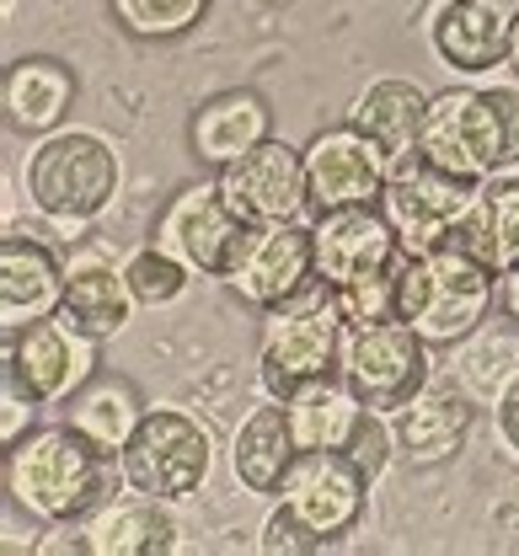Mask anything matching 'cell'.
<instances>
[{"label":"cell","instance_id":"obj_19","mask_svg":"<svg viewBox=\"0 0 519 556\" xmlns=\"http://www.w3.org/2000/svg\"><path fill=\"white\" fill-rule=\"evenodd\" d=\"M177 503H161L129 486V497H107L86 519V552L91 556H166L182 552V525L172 514Z\"/></svg>","mask_w":519,"mask_h":556},{"label":"cell","instance_id":"obj_35","mask_svg":"<svg viewBox=\"0 0 519 556\" xmlns=\"http://www.w3.org/2000/svg\"><path fill=\"white\" fill-rule=\"evenodd\" d=\"M498 300H504L509 321H519V268H515V274H504V289H498Z\"/></svg>","mask_w":519,"mask_h":556},{"label":"cell","instance_id":"obj_29","mask_svg":"<svg viewBox=\"0 0 519 556\" xmlns=\"http://www.w3.org/2000/svg\"><path fill=\"white\" fill-rule=\"evenodd\" d=\"M124 278H129V294H135V305L140 311H155V305H172V300H182V289H188V278L193 268L182 263V257H172L166 247H135L129 257H124Z\"/></svg>","mask_w":519,"mask_h":556},{"label":"cell","instance_id":"obj_20","mask_svg":"<svg viewBox=\"0 0 519 556\" xmlns=\"http://www.w3.org/2000/svg\"><path fill=\"white\" fill-rule=\"evenodd\" d=\"M135 294H129V278L124 263H107L102 252H75L71 268H65V294H60V316L71 321L75 332L107 343L124 332V321L135 316Z\"/></svg>","mask_w":519,"mask_h":556},{"label":"cell","instance_id":"obj_3","mask_svg":"<svg viewBox=\"0 0 519 556\" xmlns=\"http://www.w3.org/2000/svg\"><path fill=\"white\" fill-rule=\"evenodd\" d=\"M418 155L460 182H493L519 166V86H450L429 97Z\"/></svg>","mask_w":519,"mask_h":556},{"label":"cell","instance_id":"obj_22","mask_svg":"<svg viewBox=\"0 0 519 556\" xmlns=\"http://www.w3.org/2000/svg\"><path fill=\"white\" fill-rule=\"evenodd\" d=\"M295 460H300V444L290 433L284 402L268 396L263 407H252L241 417V428L230 439V471H236V482L246 486L252 497H279V486H284Z\"/></svg>","mask_w":519,"mask_h":556},{"label":"cell","instance_id":"obj_24","mask_svg":"<svg viewBox=\"0 0 519 556\" xmlns=\"http://www.w3.org/2000/svg\"><path fill=\"white\" fill-rule=\"evenodd\" d=\"M445 247L477 257L493 274H515L519 268V182H482V193L471 199V208L455 219V230L445 236Z\"/></svg>","mask_w":519,"mask_h":556},{"label":"cell","instance_id":"obj_27","mask_svg":"<svg viewBox=\"0 0 519 556\" xmlns=\"http://www.w3.org/2000/svg\"><path fill=\"white\" fill-rule=\"evenodd\" d=\"M140 417H145V407H140L135 386H124V380H102V375H91L71 402H65V422L80 428V433H86L97 450H107V455H118V450L135 439Z\"/></svg>","mask_w":519,"mask_h":556},{"label":"cell","instance_id":"obj_30","mask_svg":"<svg viewBox=\"0 0 519 556\" xmlns=\"http://www.w3.org/2000/svg\"><path fill=\"white\" fill-rule=\"evenodd\" d=\"M113 22L135 38H182L210 16V0H107Z\"/></svg>","mask_w":519,"mask_h":556},{"label":"cell","instance_id":"obj_5","mask_svg":"<svg viewBox=\"0 0 519 556\" xmlns=\"http://www.w3.org/2000/svg\"><path fill=\"white\" fill-rule=\"evenodd\" d=\"M349 321L338 311V289L327 278H311L284 305L263 311V343H257V375L268 396H290L316 375H338Z\"/></svg>","mask_w":519,"mask_h":556},{"label":"cell","instance_id":"obj_11","mask_svg":"<svg viewBox=\"0 0 519 556\" xmlns=\"http://www.w3.org/2000/svg\"><path fill=\"white\" fill-rule=\"evenodd\" d=\"M0 369L16 375L43 407H65L75 391L97 375V338L75 332L71 321L54 311V316H38V321L5 332Z\"/></svg>","mask_w":519,"mask_h":556},{"label":"cell","instance_id":"obj_36","mask_svg":"<svg viewBox=\"0 0 519 556\" xmlns=\"http://www.w3.org/2000/svg\"><path fill=\"white\" fill-rule=\"evenodd\" d=\"M509 70L519 75V27H515V43H509Z\"/></svg>","mask_w":519,"mask_h":556},{"label":"cell","instance_id":"obj_12","mask_svg":"<svg viewBox=\"0 0 519 556\" xmlns=\"http://www.w3.org/2000/svg\"><path fill=\"white\" fill-rule=\"evenodd\" d=\"M220 193L246 225H290L311 214V193H305V150L290 139H263L252 155L220 166Z\"/></svg>","mask_w":519,"mask_h":556},{"label":"cell","instance_id":"obj_1","mask_svg":"<svg viewBox=\"0 0 519 556\" xmlns=\"http://www.w3.org/2000/svg\"><path fill=\"white\" fill-rule=\"evenodd\" d=\"M124 482L118 455L97 450L80 428H33L5 450V492L38 525H86Z\"/></svg>","mask_w":519,"mask_h":556},{"label":"cell","instance_id":"obj_17","mask_svg":"<svg viewBox=\"0 0 519 556\" xmlns=\"http://www.w3.org/2000/svg\"><path fill=\"white\" fill-rule=\"evenodd\" d=\"M471 417H477V396L455 380H423L396 413H391V433H396V450L413 460V466H440L450 460L466 433H471Z\"/></svg>","mask_w":519,"mask_h":556},{"label":"cell","instance_id":"obj_15","mask_svg":"<svg viewBox=\"0 0 519 556\" xmlns=\"http://www.w3.org/2000/svg\"><path fill=\"white\" fill-rule=\"evenodd\" d=\"M316 278V241H311V225L290 219V225H257L241 263L230 268V289L257 305V311H274L284 305L290 294H300L305 283Z\"/></svg>","mask_w":519,"mask_h":556},{"label":"cell","instance_id":"obj_6","mask_svg":"<svg viewBox=\"0 0 519 556\" xmlns=\"http://www.w3.org/2000/svg\"><path fill=\"white\" fill-rule=\"evenodd\" d=\"M118 150L91 129H54L27 155V193L60 230H86L118 193Z\"/></svg>","mask_w":519,"mask_h":556},{"label":"cell","instance_id":"obj_4","mask_svg":"<svg viewBox=\"0 0 519 556\" xmlns=\"http://www.w3.org/2000/svg\"><path fill=\"white\" fill-rule=\"evenodd\" d=\"M493 305H498V274L455 247L402 257L396 268V316L429 348L466 343L493 316Z\"/></svg>","mask_w":519,"mask_h":556},{"label":"cell","instance_id":"obj_2","mask_svg":"<svg viewBox=\"0 0 519 556\" xmlns=\"http://www.w3.org/2000/svg\"><path fill=\"white\" fill-rule=\"evenodd\" d=\"M370 477L354 466L349 450H300L290 477L279 486L268 519H263V552L274 556H305L332 546L338 535H349L365 514Z\"/></svg>","mask_w":519,"mask_h":556},{"label":"cell","instance_id":"obj_10","mask_svg":"<svg viewBox=\"0 0 519 556\" xmlns=\"http://www.w3.org/2000/svg\"><path fill=\"white\" fill-rule=\"evenodd\" d=\"M338 375L359 391V402L370 413L391 417L434 369H429V343L402 316H391V321H375V327H349Z\"/></svg>","mask_w":519,"mask_h":556},{"label":"cell","instance_id":"obj_14","mask_svg":"<svg viewBox=\"0 0 519 556\" xmlns=\"http://www.w3.org/2000/svg\"><path fill=\"white\" fill-rule=\"evenodd\" d=\"M311 241H316V278H327L332 289L402 263V241L380 204L311 214Z\"/></svg>","mask_w":519,"mask_h":556},{"label":"cell","instance_id":"obj_23","mask_svg":"<svg viewBox=\"0 0 519 556\" xmlns=\"http://www.w3.org/2000/svg\"><path fill=\"white\" fill-rule=\"evenodd\" d=\"M423 118H429V91H423L418 80H402V75L370 80V86L354 97V108H349V124L365 129V135L385 150V161L418 155Z\"/></svg>","mask_w":519,"mask_h":556},{"label":"cell","instance_id":"obj_9","mask_svg":"<svg viewBox=\"0 0 519 556\" xmlns=\"http://www.w3.org/2000/svg\"><path fill=\"white\" fill-rule=\"evenodd\" d=\"M477 193H482V182H460V177H450L440 166H429L423 155H407V161H391L385 188H380V208H385L402 252L418 257V252L445 247V236L455 230V219L471 208Z\"/></svg>","mask_w":519,"mask_h":556},{"label":"cell","instance_id":"obj_16","mask_svg":"<svg viewBox=\"0 0 519 556\" xmlns=\"http://www.w3.org/2000/svg\"><path fill=\"white\" fill-rule=\"evenodd\" d=\"M519 27V0H445L429 22V43L450 70L482 75L509 65V43Z\"/></svg>","mask_w":519,"mask_h":556},{"label":"cell","instance_id":"obj_34","mask_svg":"<svg viewBox=\"0 0 519 556\" xmlns=\"http://www.w3.org/2000/svg\"><path fill=\"white\" fill-rule=\"evenodd\" d=\"M493 428H498V439H504V450L519 455V375L498 391V402H493Z\"/></svg>","mask_w":519,"mask_h":556},{"label":"cell","instance_id":"obj_18","mask_svg":"<svg viewBox=\"0 0 519 556\" xmlns=\"http://www.w3.org/2000/svg\"><path fill=\"white\" fill-rule=\"evenodd\" d=\"M65 268L71 263L49 241H38L27 230H5L0 236V321H5V332L60 311Z\"/></svg>","mask_w":519,"mask_h":556},{"label":"cell","instance_id":"obj_28","mask_svg":"<svg viewBox=\"0 0 519 556\" xmlns=\"http://www.w3.org/2000/svg\"><path fill=\"white\" fill-rule=\"evenodd\" d=\"M519 375V321L515 327H493L482 321L466 343H455V380L477 396V402H498V391Z\"/></svg>","mask_w":519,"mask_h":556},{"label":"cell","instance_id":"obj_33","mask_svg":"<svg viewBox=\"0 0 519 556\" xmlns=\"http://www.w3.org/2000/svg\"><path fill=\"white\" fill-rule=\"evenodd\" d=\"M43 402L16 380V375H5L0 369V439H5V450L16 444V439H27L33 433V413H38Z\"/></svg>","mask_w":519,"mask_h":556},{"label":"cell","instance_id":"obj_25","mask_svg":"<svg viewBox=\"0 0 519 556\" xmlns=\"http://www.w3.org/2000/svg\"><path fill=\"white\" fill-rule=\"evenodd\" d=\"M365 413L370 407L359 402V391L343 375H316L284 396V417H290V433H295L300 450H349Z\"/></svg>","mask_w":519,"mask_h":556},{"label":"cell","instance_id":"obj_8","mask_svg":"<svg viewBox=\"0 0 519 556\" xmlns=\"http://www.w3.org/2000/svg\"><path fill=\"white\" fill-rule=\"evenodd\" d=\"M257 225H246L236 208L225 204L220 182H188L172 204L155 219V247H166L172 257H182L193 274L204 278H230V268L241 263L246 241Z\"/></svg>","mask_w":519,"mask_h":556},{"label":"cell","instance_id":"obj_26","mask_svg":"<svg viewBox=\"0 0 519 556\" xmlns=\"http://www.w3.org/2000/svg\"><path fill=\"white\" fill-rule=\"evenodd\" d=\"M75 108V75L60 60H22L5 70V118L22 135H54Z\"/></svg>","mask_w":519,"mask_h":556},{"label":"cell","instance_id":"obj_13","mask_svg":"<svg viewBox=\"0 0 519 556\" xmlns=\"http://www.w3.org/2000/svg\"><path fill=\"white\" fill-rule=\"evenodd\" d=\"M385 150L375 144L365 129L338 124L305 144V193H311V214L327 208H354V204H380L385 188Z\"/></svg>","mask_w":519,"mask_h":556},{"label":"cell","instance_id":"obj_21","mask_svg":"<svg viewBox=\"0 0 519 556\" xmlns=\"http://www.w3.org/2000/svg\"><path fill=\"white\" fill-rule=\"evenodd\" d=\"M263 139H274V108L257 91H220L188 118V150L215 172L252 155Z\"/></svg>","mask_w":519,"mask_h":556},{"label":"cell","instance_id":"obj_32","mask_svg":"<svg viewBox=\"0 0 519 556\" xmlns=\"http://www.w3.org/2000/svg\"><path fill=\"white\" fill-rule=\"evenodd\" d=\"M349 455H354V466L380 482L385 477V466H391V455H396V433H391V417L385 413H365V422L354 428V439H349Z\"/></svg>","mask_w":519,"mask_h":556},{"label":"cell","instance_id":"obj_7","mask_svg":"<svg viewBox=\"0 0 519 556\" xmlns=\"http://www.w3.org/2000/svg\"><path fill=\"white\" fill-rule=\"evenodd\" d=\"M124 486L161 497V503H188L215 477V439L188 407H150L135 428V439L118 450Z\"/></svg>","mask_w":519,"mask_h":556},{"label":"cell","instance_id":"obj_31","mask_svg":"<svg viewBox=\"0 0 519 556\" xmlns=\"http://www.w3.org/2000/svg\"><path fill=\"white\" fill-rule=\"evenodd\" d=\"M402 257H407V252H402ZM396 268H402V263H391V268H380V274H365L338 289V311H343L349 327H375V321H391V316H396Z\"/></svg>","mask_w":519,"mask_h":556}]
</instances>
